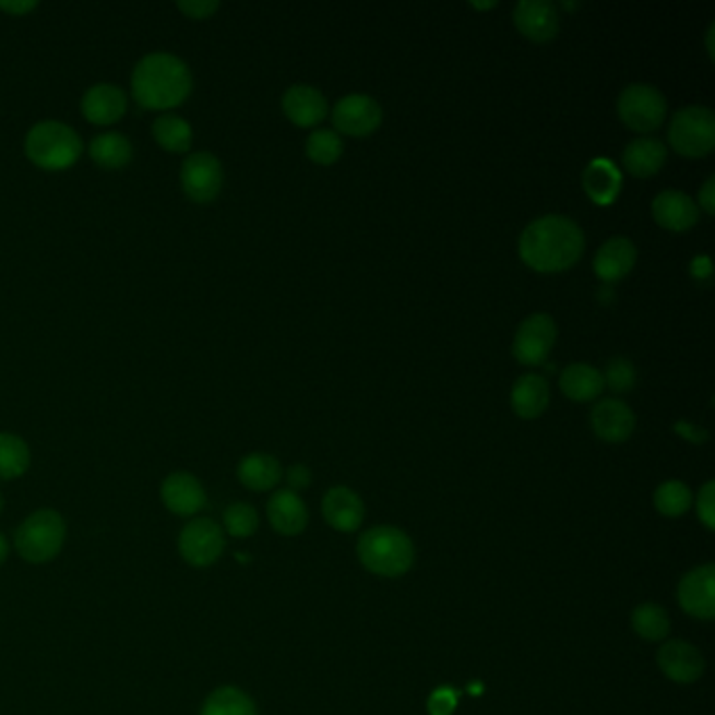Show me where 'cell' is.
Returning a JSON list of instances; mask_svg holds the SVG:
<instances>
[{
	"mask_svg": "<svg viewBox=\"0 0 715 715\" xmlns=\"http://www.w3.org/2000/svg\"><path fill=\"white\" fill-rule=\"evenodd\" d=\"M585 250L583 229L569 216L546 214L525 227L519 254L537 273H562L577 265Z\"/></svg>",
	"mask_w": 715,
	"mask_h": 715,
	"instance_id": "obj_1",
	"label": "cell"
},
{
	"mask_svg": "<svg viewBox=\"0 0 715 715\" xmlns=\"http://www.w3.org/2000/svg\"><path fill=\"white\" fill-rule=\"evenodd\" d=\"M134 102L143 109L166 111L181 106L191 93L193 79L186 61L168 53H152L134 65Z\"/></svg>",
	"mask_w": 715,
	"mask_h": 715,
	"instance_id": "obj_2",
	"label": "cell"
},
{
	"mask_svg": "<svg viewBox=\"0 0 715 715\" xmlns=\"http://www.w3.org/2000/svg\"><path fill=\"white\" fill-rule=\"evenodd\" d=\"M357 557L361 564L380 577L405 575L416 558L412 539L397 527H373L359 537Z\"/></svg>",
	"mask_w": 715,
	"mask_h": 715,
	"instance_id": "obj_3",
	"label": "cell"
},
{
	"mask_svg": "<svg viewBox=\"0 0 715 715\" xmlns=\"http://www.w3.org/2000/svg\"><path fill=\"white\" fill-rule=\"evenodd\" d=\"M26 156L43 170H65L82 156V139L72 127L47 120L29 129Z\"/></svg>",
	"mask_w": 715,
	"mask_h": 715,
	"instance_id": "obj_4",
	"label": "cell"
},
{
	"mask_svg": "<svg viewBox=\"0 0 715 715\" xmlns=\"http://www.w3.org/2000/svg\"><path fill=\"white\" fill-rule=\"evenodd\" d=\"M65 544V523L55 510H36L27 516L15 533V548L20 557L43 564L53 560Z\"/></svg>",
	"mask_w": 715,
	"mask_h": 715,
	"instance_id": "obj_5",
	"label": "cell"
},
{
	"mask_svg": "<svg viewBox=\"0 0 715 715\" xmlns=\"http://www.w3.org/2000/svg\"><path fill=\"white\" fill-rule=\"evenodd\" d=\"M667 141L682 158H705L715 147V114L710 107L678 109L669 122Z\"/></svg>",
	"mask_w": 715,
	"mask_h": 715,
	"instance_id": "obj_6",
	"label": "cell"
},
{
	"mask_svg": "<svg viewBox=\"0 0 715 715\" xmlns=\"http://www.w3.org/2000/svg\"><path fill=\"white\" fill-rule=\"evenodd\" d=\"M617 114L630 131L655 133L665 122L667 102L659 88L644 82H634L621 91L617 99Z\"/></svg>",
	"mask_w": 715,
	"mask_h": 715,
	"instance_id": "obj_7",
	"label": "cell"
},
{
	"mask_svg": "<svg viewBox=\"0 0 715 715\" xmlns=\"http://www.w3.org/2000/svg\"><path fill=\"white\" fill-rule=\"evenodd\" d=\"M557 323L546 313H533L523 319L512 343V355L521 366L537 368L546 364L557 345Z\"/></svg>",
	"mask_w": 715,
	"mask_h": 715,
	"instance_id": "obj_8",
	"label": "cell"
},
{
	"mask_svg": "<svg viewBox=\"0 0 715 715\" xmlns=\"http://www.w3.org/2000/svg\"><path fill=\"white\" fill-rule=\"evenodd\" d=\"M382 107L373 97L353 93L336 102L332 109V124L336 133L359 139L376 133L382 124Z\"/></svg>",
	"mask_w": 715,
	"mask_h": 715,
	"instance_id": "obj_9",
	"label": "cell"
},
{
	"mask_svg": "<svg viewBox=\"0 0 715 715\" xmlns=\"http://www.w3.org/2000/svg\"><path fill=\"white\" fill-rule=\"evenodd\" d=\"M225 550V535L213 519H195L179 535V552L187 564L204 569Z\"/></svg>",
	"mask_w": 715,
	"mask_h": 715,
	"instance_id": "obj_10",
	"label": "cell"
},
{
	"mask_svg": "<svg viewBox=\"0 0 715 715\" xmlns=\"http://www.w3.org/2000/svg\"><path fill=\"white\" fill-rule=\"evenodd\" d=\"M225 172L221 159L208 154V152H198L187 156L181 168V186L187 193L198 204H211L216 200V195L223 189Z\"/></svg>",
	"mask_w": 715,
	"mask_h": 715,
	"instance_id": "obj_11",
	"label": "cell"
},
{
	"mask_svg": "<svg viewBox=\"0 0 715 715\" xmlns=\"http://www.w3.org/2000/svg\"><path fill=\"white\" fill-rule=\"evenodd\" d=\"M715 569L714 564H703L692 569L678 585L680 607L696 619H714L715 617Z\"/></svg>",
	"mask_w": 715,
	"mask_h": 715,
	"instance_id": "obj_12",
	"label": "cell"
},
{
	"mask_svg": "<svg viewBox=\"0 0 715 715\" xmlns=\"http://www.w3.org/2000/svg\"><path fill=\"white\" fill-rule=\"evenodd\" d=\"M516 29L531 43H548L558 34L560 17L550 0H521L512 13Z\"/></svg>",
	"mask_w": 715,
	"mask_h": 715,
	"instance_id": "obj_13",
	"label": "cell"
},
{
	"mask_svg": "<svg viewBox=\"0 0 715 715\" xmlns=\"http://www.w3.org/2000/svg\"><path fill=\"white\" fill-rule=\"evenodd\" d=\"M592 428L607 443H623L636 430V414L621 398H603L592 409Z\"/></svg>",
	"mask_w": 715,
	"mask_h": 715,
	"instance_id": "obj_14",
	"label": "cell"
},
{
	"mask_svg": "<svg viewBox=\"0 0 715 715\" xmlns=\"http://www.w3.org/2000/svg\"><path fill=\"white\" fill-rule=\"evenodd\" d=\"M659 667L663 674L676 684H692L705 671V659L690 642L671 640L659 648Z\"/></svg>",
	"mask_w": 715,
	"mask_h": 715,
	"instance_id": "obj_15",
	"label": "cell"
},
{
	"mask_svg": "<svg viewBox=\"0 0 715 715\" xmlns=\"http://www.w3.org/2000/svg\"><path fill=\"white\" fill-rule=\"evenodd\" d=\"M653 218L655 223L674 234L690 231L699 223V206L696 202L678 191V189H665L653 200Z\"/></svg>",
	"mask_w": 715,
	"mask_h": 715,
	"instance_id": "obj_16",
	"label": "cell"
},
{
	"mask_svg": "<svg viewBox=\"0 0 715 715\" xmlns=\"http://www.w3.org/2000/svg\"><path fill=\"white\" fill-rule=\"evenodd\" d=\"M282 107L291 124L300 129L318 127L327 118V109H330L323 93L309 84L290 86L282 97Z\"/></svg>",
	"mask_w": 715,
	"mask_h": 715,
	"instance_id": "obj_17",
	"label": "cell"
},
{
	"mask_svg": "<svg viewBox=\"0 0 715 715\" xmlns=\"http://www.w3.org/2000/svg\"><path fill=\"white\" fill-rule=\"evenodd\" d=\"M80 109L88 122H93L97 127H107V124L118 122L127 114L129 99L122 88H118L116 84L104 82V84L91 86L84 93Z\"/></svg>",
	"mask_w": 715,
	"mask_h": 715,
	"instance_id": "obj_18",
	"label": "cell"
},
{
	"mask_svg": "<svg viewBox=\"0 0 715 715\" xmlns=\"http://www.w3.org/2000/svg\"><path fill=\"white\" fill-rule=\"evenodd\" d=\"M321 510H323V519L327 521V525L341 533H353V531L359 529L364 523V516H366V505L361 502V498L348 487L330 489L323 498Z\"/></svg>",
	"mask_w": 715,
	"mask_h": 715,
	"instance_id": "obj_19",
	"label": "cell"
},
{
	"mask_svg": "<svg viewBox=\"0 0 715 715\" xmlns=\"http://www.w3.org/2000/svg\"><path fill=\"white\" fill-rule=\"evenodd\" d=\"M159 493L164 505L177 516H193L206 503L202 482L189 473H175L164 478Z\"/></svg>",
	"mask_w": 715,
	"mask_h": 715,
	"instance_id": "obj_20",
	"label": "cell"
},
{
	"mask_svg": "<svg viewBox=\"0 0 715 715\" xmlns=\"http://www.w3.org/2000/svg\"><path fill=\"white\" fill-rule=\"evenodd\" d=\"M637 250L634 241L628 238H610L600 246L594 257V273L603 282H621L636 266Z\"/></svg>",
	"mask_w": 715,
	"mask_h": 715,
	"instance_id": "obj_21",
	"label": "cell"
},
{
	"mask_svg": "<svg viewBox=\"0 0 715 715\" xmlns=\"http://www.w3.org/2000/svg\"><path fill=\"white\" fill-rule=\"evenodd\" d=\"M266 516L273 529L288 537L300 535L309 523L307 505L300 500V496L290 489H282L271 496V500L266 503Z\"/></svg>",
	"mask_w": 715,
	"mask_h": 715,
	"instance_id": "obj_22",
	"label": "cell"
},
{
	"mask_svg": "<svg viewBox=\"0 0 715 715\" xmlns=\"http://www.w3.org/2000/svg\"><path fill=\"white\" fill-rule=\"evenodd\" d=\"M510 405L521 420L539 418L550 405V384L539 373L521 376L510 393Z\"/></svg>",
	"mask_w": 715,
	"mask_h": 715,
	"instance_id": "obj_23",
	"label": "cell"
},
{
	"mask_svg": "<svg viewBox=\"0 0 715 715\" xmlns=\"http://www.w3.org/2000/svg\"><path fill=\"white\" fill-rule=\"evenodd\" d=\"M582 186L596 206H610L621 193V172L607 158L592 159L582 175Z\"/></svg>",
	"mask_w": 715,
	"mask_h": 715,
	"instance_id": "obj_24",
	"label": "cell"
},
{
	"mask_svg": "<svg viewBox=\"0 0 715 715\" xmlns=\"http://www.w3.org/2000/svg\"><path fill=\"white\" fill-rule=\"evenodd\" d=\"M623 168L637 179L655 177L667 162V147L655 136H637L623 150Z\"/></svg>",
	"mask_w": 715,
	"mask_h": 715,
	"instance_id": "obj_25",
	"label": "cell"
},
{
	"mask_svg": "<svg viewBox=\"0 0 715 715\" xmlns=\"http://www.w3.org/2000/svg\"><path fill=\"white\" fill-rule=\"evenodd\" d=\"M560 393L575 403H587L600 397L605 391L603 371L596 370L589 364H571L558 378Z\"/></svg>",
	"mask_w": 715,
	"mask_h": 715,
	"instance_id": "obj_26",
	"label": "cell"
},
{
	"mask_svg": "<svg viewBox=\"0 0 715 715\" xmlns=\"http://www.w3.org/2000/svg\"><path fill=\"white\" fill-rule=\"evenodd\" d=\"M238 478L250 491H269L282 480V464L269 453H250L239 462Z\"/></svg>",
	"mask_w": 715,
	"mask_h": 715,
	"instance_id": "obj_27",
	"label": "cell"
},
{
	"mask_svg": "<svg viewBox=\"0 0 715 715\" xmlns=\"http://www.w3.org/2000/svg\"><path fill=\"white\" fill-rule=\"evenodd\" d=\"M88 154L97 166L106 170H120L133 159V145L124 134H97L88 147Z\"/></svg>",
	"mask_w": 715,
	"mask_h": 715,
	"instance_id": "obj_28",
	"label": "cell"
},
{
	"mask_svg": "<svg viewBox=\"0 0 715 715\" xmlns=\"http://www.w3.org/2000/svg\"><path fill=\"white\" fill-rule=\"evenodd\" d=\"M152 133L158 141L159 147H164L170 154H186L193 141V131H191L189 122L175 114H164L156 118Z\"/></svg>",
	"mask_w": 715,
	"mask_h": 715,
	"instance_id": "obj_29",
	"label": "cell"
},
{
	"mask_svg": "<svg viewBox=\"0 0 715 715\" xmlns=\"http://www.w3.org/2000/svg\"><path fill=\"white\" fill-rule=\"evenodd\" d=\"M200 715H259L254 701L236 687L214 690L206 699Z\"/></svg>",
	"mask_w": 715,
	"mask_h": 715,
	"instance_id": "obj_30",
	"label": "cell"
},
{
	"mask_svg": "<svg viewBox=\"0 0 715 715\" xmlns=\"http://www.w3.org/2000/svg\"><path fill=\"white\" fill-rule=\"evenodd\" d=\"M29 450L26 441L13 432H0V478L13 480L26 475Z\"/></svg>",
	"mask_w": 715,
	"mask_h": 715,
	"instance_id": "obj_31",
	"label": "cell"
},
{
	"mask_svg": "<svg viewBox=\"0 0 715 715\" xmlns=\"http://www.w3.org/2000/svg\"><path fill=\"white\" fill-rule=\"evenodd\" d=\"M632 628L637 636L644 637L648 642H659L669 634V617L659 605L646 603L634 610Z\"/></svg>",
	"mask_w": 715,
	"mask_h": 715,
	"instance_id": "obj_32",
	"label": "cell"
},
{
	"mask_svg": "<svg viewBox=\"0 0 715 715\" xmlns=\"http://www.w3.org/2000/svg\"><path fill=\"white\" fill-rule=\"evenodd\" d=\"M690 505H692V493L680 480H667L655 491V508L663 516L678 519L689 512Z\"/></svg>",
	"mask_w": 715,
	"mask_h": 715,
	"instance_id": "obj_33",
	"label": "cell"
},
{
	"mask_svg": "<svg viewBox=\"0 0 715 715\" xmlns=\"http://www.w3.org/2000/svg\"><path fill=\"white\" fill-rule=\"evenodd\" d=\"M345 152L343 136L336 131L321 129L313 131L307 139V158L315 162L319 166H332L336 164Z\"/></svg>",
	"mask_w": 715,
	"mask_h": 715,
	"instance_id": "obj_34",
	"label": "cell"
},
{
	"mask_svg": "<svg viewBox=\"0 0 715 715\" xmlns=\"http://www.w3.org/2000/svg\"><path fill=\"white\" fill-rule=\"evenodd\" d=\"M225 529L234 537H250L259 529V514L250 503H231L223 514Z\"/></svg>",
	"mask_w": 715,
	"mask_h": 715,
	"instance_id": "obj_35",
	"label": "cell"
},
{
	"mask_svg": "<svg viewBox=\"0 0 715 715\" xmlns=\"http://www.w3.org/2000/svg\"><path fill=\"white\" fill-rule=\"evenodd\" d=\"M605 386H609L612 393H628L636 386V368L632 361L617 357L609 361L607 370L603 373Z\"/></svg>",
	"mask_w": 715,
	"mask_h": 715,
	"instance_id": "obj_36",
	"label": "cell"
},
{
	"mask_svg": "<svg viewBox=\"0 0 715 715\" xmlns=\"http://www.w3.org/2000/svg\"><path fill=\"white\" fill-rule=\"evenodd\" d=\"M696 512L701 523L710 531L715 527V482L710 480L703 485L701 493H699V502H696Z\"/></svg>",
	"mask_w": 715,
	"mask_h": 715,
	"instance_id": "obj_37",
	"label": "cell"
},
{
	"mask_svg": "<svg viewBox=\"0 0 715 715\" xmlns=\"http://www.w3.org/2000/svg\"><path fill=\"white\" fill-rule=\"evenodd\" d=\"M457 707V692L453 689H437L428 699V714L451 715Z\"/></svg>",
	"mask_w": 715,
	"mask_h": 715,
	"instance_id": "obj_38",
	"label": "cell"
},
{
	"mask_svg": "<svg viewBox=\"0 0 715 715\" xmlns=\"http://www.w3.org/2000/svg\"><path fill=\"white\" fill-rule=\"evenodd\" d=\"M179 9L191 20H206L218 9L216 0H181Z\"/></svg>",
	"mask_w": 715,
	"mask_h": 715,
	"instance_id": "obj_39",
	"label": "cell"
},
{
	"mask_svg": "<svg viewBox=\"0 0 715 715\" xmlns=\"http://www.w3.org/2000/svg\"><path fill=\"white\" fill-rule=\"evenodd\" d=\"M288 485L294 493L307 489L311 485V470L305 464H294L288 470Z\"/></svg>",
	"mask_w": 715,
	"mask_h": 715,
	"instance_id": "obj_40",
	"label": "cell"
},
{
	"mask_svg": "<svg viewBox=\"0 0 715 715\" xmlns=\"http://www.w3.org/2000/svg\"><path fill=\"white\" fill-rule=\"evenodd\" d=\"M699 208H703L707 216H714L715 213V177H710L705 186L699 191Z\"/></svg>",
	"mask_w": 715,
	"mask_h": 715,
	"instance_id": "obj_41",
	"label": "cell"
},
{
	"mask_svg": "<svg viewBox=\"0 0 715 715\" xmlns=\"http://www.w3.org/2000/svg\"><path fill=\"white\" fill-rule=\"evenodd\" d=\"M36 7H38V2H29V0H4V2H0V11L11 13V15H26Z\"/></svg>",
	"mask_w": 715,
	"mask_h": 715,
	"instance_id": "obj_42",
	"label": "cell"
},
{
	"mask_svg": "<svg viewBox=\"0 0 715 715\" xmlns=\"http://www.w3.org/2000/svg\"><path fill=\"white\" fill-rule=\"evenodd\" d=\"M676 432L682 434L684 439H689L692 443H703V441H707V432L701 430V428H696V426L689 425V422H680V425H676Z\"/></svg>",
	"mask_w": 715,
	"mask_h": 715,
	"instance_id": "obj_43",
	"label": "cell"
},
{
	"mask_svg": "<svg viewBox=\"0 0 715 715\" xmlns=\"http://www.w3.org/2000/svg\"><path fill=\"white\" fill-rule=\"evenodd\" d=\"M690 273H692V277H696V279H707V277H712V261H710L707 257H696V259L692 261V265H690Z\"/></svg>",
	"mask_w": 715,
	"mask_h": 715,
	"instance_id": "obj_44",
	"label": "cell"
},
{
	"mask_svg": "<svg viewBox=\"0 0 715 715\" xmlns=\"http://www.w3.org/2000/svg\"><path fill=\"white\" fill-rule=\"evenodd\" d=\"M9 557V541L4 539V535L0 533V564Z\"/></svg>",
	"mask_w": 715,
	"mask_h": 715,
	"instance_id": "obj_45",
	"label": "cell"
},
{
	"mask_svg": "<svg viewBox=\"0 0 715 715\" xmlns=\"http://www.w3.org/2000/svg\"><path fill=\"white\" fill-rule=\"evenodd\" d=\"M0 510H2V496H0Z\"/></svg>",
	"mask_w": 715,
	"mask_h": 715,
	"instance_id": "obj_46",
	"label": "cell"
}]
</instances>
